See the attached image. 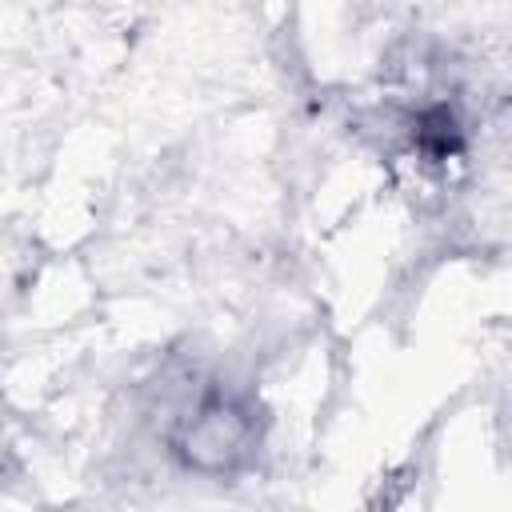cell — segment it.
Returning a JSON list of instances; mask_svg holds the SVG:
<instances>
[{
    "label": "cell",
    "mask_w": 512,
    "mask_h": 512,
    "mask_svg": "<svg viewBox=\"0 0 512 512\" xmlns=\"http://www.w3.org/2000/svg\"><path fill=\"white\" fill-rule=\"evenodd\" d=\"M264 444V412L256 396L232 384H204L168 428V452L176 464L204 480L240 476Z\"/></svg>",
    "instance_id": "6da1fadb"
}]
</instances>
